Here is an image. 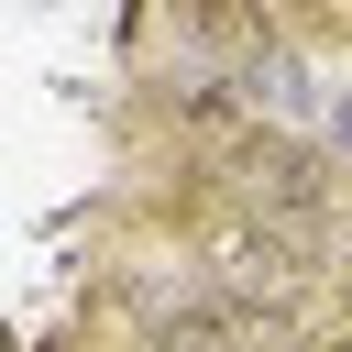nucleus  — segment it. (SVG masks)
<instances>
[{
    "mask_svg": "<svg viewBox=\"0 0 352 352\" xmlns=\"http://www.w3.org/2000/svg\"><path fill=\"white\" fill-rule=\"evenodd\" d=\"M165 22L198 44V55H253V44H275V0H165Z\"/></svg>",
    "mask_w": 352,
    "mask_h": 352,
    "instance_id": "3",
    "label": "nucleus"
},
{
    "mask_svg": "<svg viewBox=\"0 0 352 352\" xmlns=\"http://www.w3.org/2000/svg\"><path fill=\"white\" fill-rule=\"evenodd\" d=\"M154 352H308L297 308L286 297H253V286H209L187 308L154 319Z\"/></svg>",
    "mask_w": 352,
    "mask_h": 352,
    "instance_id": "1",
    "label": "nucleus"
},
{
    "mask_svg": "<svg viewBox=\"0 0 352 352\" xmlns=\"http://www.w3.org/2000/svg\"><path fill=\"white\" fill-rule=\"evenodd\" d=\"M220 176L253 209H319V198H341V165L319 143H297V132H264V121H231L220 132Z\"/></svg>",
    "mask_w": 352,
    "mask_h": 352,
    "instance_id": "2",
    "label": "nucleus"
}]
</instances>
